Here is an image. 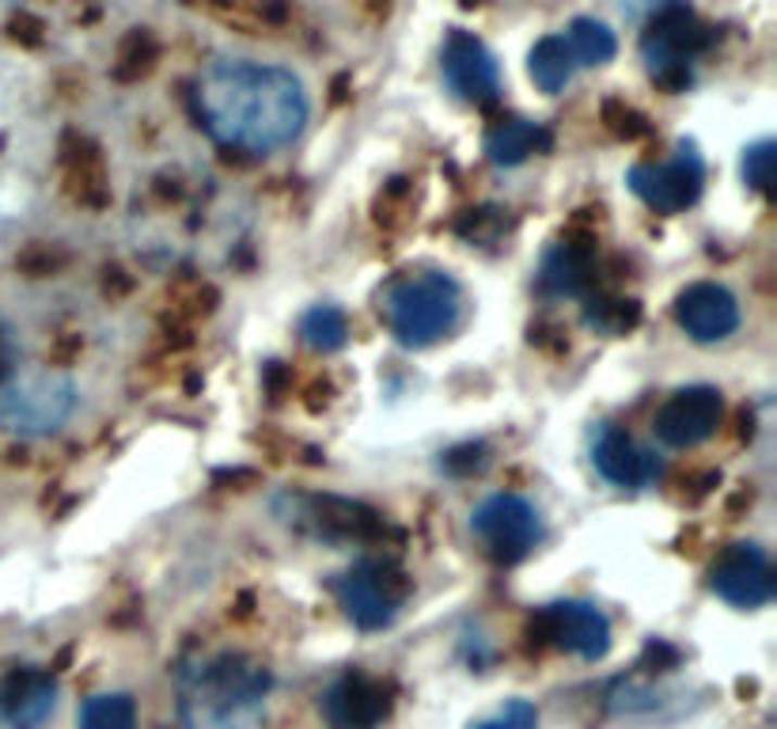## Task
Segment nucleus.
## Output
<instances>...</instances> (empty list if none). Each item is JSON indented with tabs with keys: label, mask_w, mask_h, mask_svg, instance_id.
Listing matches in <instances>:
<instances>
[{
	"label": "nucleus",
	"mask_w": 777,
	"mask_h": 729,
	"mask_svg": "<svg viewBox=\"0 0 777 729\" xmlns=\"http://www.w3.org/2000/svg\"><path fill=\"white\" fill-rule=\"evenodd\" d=\"M194 118L217 144L232 152H273L292 144L307 126V91L281 65L225 58L194 80Z\"/></svg>",
	"instance_id": "obj_1"
},
{
	"label": "nucleus",
	"mask_w": 777,
	"mask_h": 729,
	"mask_svg": "<svg viewBox=\"0 0 777 729\" xmlns=\"http://www.w3.org/2000/svg\"><path fill=\"white\" fill-rule=\"evenodd\" d=\"M273 673L247 654H217L182 673V729H247L258 718Z\"/></svg>",
	"instance_id": "obj_2"
},
{
	"label": "nucleus",
	"mask_w": 777,
	"mask_h": 729,
	"mask_svg": "<svg viewBox=\"0 0 777 729\" xmlns=\"http://www.w3.org/2000/svg\"><path fill=\"white\" fill-rule=\"evenodd\" d=\"M380 316L406 350H429L463 324V289L451 274H398L380 293Z\"/></svg>",
	"instance_id": "obj_3"
},
{
	"label": "nucleus",
	"mask_w": 777,
	"mask_h": 729,
	"mask_svg": "<svg viewBox=\"0 0 777 729\" xmlns=\"http://www.w3.org/2000/svg\"><path fill=\"white\" fill-rule=\"evenodd\" d=\"M710 27L698 23V15L683 4H667L652 15L649 30L641 38V53L645 65H649V76L667 91H683L690 84V68H695V58L710 46Z\"/></svg>",
	"instance_id": "obj_4"
},
{
	"label": "nucleus",
	"mask_w": 777,
	"mask_h": 729,
	"mask_svg": "<svg viewBox=\"0 0 777 729\" xmlns=\"http://www.w3.org/2000/svg\"><path fill=\"white\" fill-rule=\"evenodd\" d=\"M76 388L61 373H12L0 380V426L20 433H53L73 414Z\"/></svg>",
	"instance_id": "obj_5"
},
{
	"label": "nucleus",
	"mask_w": 777,
	"mask_h": 729,
	"mask_svg": "<svg viewBox=\"0 0 777 729\" xmlns=\"http://www.w3.org/2000/svg\"><path fill=\"white\" fill-rule=\"evenodd\" d=\"M337 604L360 631H383L395 624L398 608L410 596V578L387 558H365L337 578Z\"/></svg>",
	"instance_id": "obj_6"
},
{
	"label": "nucleus",
	"mask_w": 777,
	"mask_h": 729,
	"mask_svg": "<svg viewBox=\"0 0 777 729\" xmlns=\"http://www.w3.org/2000/svg\"><path fill=\"white\" fill-rule=\"evenodd\" d=\"M471 528L482 540L486 555L501 566H512L531 555L538 540H543V520L538 510L520 494H494L471 513Z\"/></svg>",
	"instance_id": "obj_7"
},
{
	"label": "nucleus",
	"mask_w": 777,
	"mask_h": 729,
	"mask_svg": "<svg viewBox=\"0 0 777 729\" xmlns=\"http://www.w3.org/2000/svg\"><path fill=\"white\" fill-rule=\"evenodd\" d=\"M531 642H550V646L565 650V654L581 657V662H603L611 650V624L596 604L584 601H558L546 604L527 627Z\"/></svg>",
	"instance_id": "obj_8"
},
{
	"label": "nucleus",
	"mask_w": 777,
	"mask_h": 729,
	"mask_svg": "<svg viewBox=\"0 0 777 729\" xmlns=\"http://www.w3.org/2000/svg\"><path fill=\"white\" fill-rule=\"evenodd\" d=\"M629 190L657 213H683L702 198L705 164L690 141L675 149V160L667 164H634L626 175Z\"/></svg>",
	"instance_id": "obj_9"
},
{
	"label": "nucleus",
	"mask_w": 777,
	"mask_h": 729,
	"mask_svg": "<svg viewBox=\"0 0 777 729\" xmlns=\"http://www.w3.org/2000/svg\"><path fill=\"white\" fill-rule=\"evenodd\" d=\"M292 502L289 517L296 525H304L311 536L319 540H375L383 536V517L375 510H368L365 502H353V498H337V494H300V498H284Z\"/></svg>",
	"instance_id": "obj_10"
},
{
	"label": "nucleus",
	"mask_w": 777,
	"mask_h": 729,
	"mask_svg": "<svg viewBox=\"0 0 777 729\" xmlns=\"http://www.w3.org/2000/svg\"><path fill=\"white\" fill-rule=\"evenodd\" d=\"M710 589L736 608H763L774 601V566L759 543H733L710 566Z\"/></svg>",
	"instance_id": "obj_11"
},
{
	"label": "nucleus",
	"mask_w": 777,
	"mask_h": 729,
	"mask_svg": "<svg viewBox=\"0 0 777 729\" xmlns=\"http://www.w3.org/2000/svg\"><path fill=\"white\" fill-rule=\"evenodd\" d=\"M721 418H725V399L710 384H695L667 399L657 411V437L667 449H695V444L710 441L717 433Z\"/></svg>",
	"instance_id": "obj_12"
},
{
	"label": "nucleus",
	"mask_w": 777,
	"mask_h": 729,
	"mask_svg": "<svg viewBox=\"0 0 777 729\" xmlns=\"http://www.w3.org/2000/svg\"><path fill=\"white\" fill-rule=\"evenodd\" d=\"M441 68L451 96L463 99V103L489 106L497 99V91H501V73H497L494 53L474 35H467V30H451L448 35L441 53Z\"/></svg>",
	"instance_id": "obj_13"
},
{
	"label": "nucleus",
	"mask_w": 777,
	"mask_h": 729,
	"mask_svg": "<svg viewBox=\"0 0 777 729\" xmlns=\"http://www.w3.org/2000/svg\"><path fill=\"white\" fill-rule=\"evenodd\" d=\"M675 324L695 342H725L740 327V301L717 281H698L675 301Z\"/></svg>",
	"instance_id": "obj_14"
},
{
	"label": "nucleus",
	"mask_w": 777,
	"mask_h": 729,
	"mask_svg": "<svg viewBox=\"0 0 777 729\" xmlns=\"http://www.w3.org/2000/svg\"><path fill=\"white\" fill-rule=\"evenodd\" d=\"M599 278V248L591 232H565L543 259L538 286L550 297H584Z\"/></svg>",
	"instance_id": "obj_15"
},
{
	"label": "nucleus",
	"mask_w": 777,
	"mask_h": 729,
	"mask_svg": "<svg viewBox=\"0 0 777 729\" xmlns=\"http://www.w3.org/2000/svg\"><path fill=\"white\" fill-rule=\"evenodd\" d=\"M591 460H596L599 475L614 487L637 490L660 479V460L619 426H599L596 441H591Z\"/></svg>",
	"instance_id": "obj_16"
},
{
	"label": "nucleus",
	"mask_w": 777,
	"mask_h": 729,
	"mask_svg": "<svg viewBox=\"0 0 777 729\" xmlns=\"http://www.w3.org/2000/svg\"><path fill=\"white\" fill-rule=\"evenodd\" d=\"M330 726L334 729H375L387 718L391 700L383 692V684H375L365 673H345L322 700Z\"/></svg>",
	"instance_id": "obj_17"
},
{
	"label": "nucleus",
	"mask_w": 777,
	"mask_h": 729,
	"mask_svg": "<svg viewBox=\"0 0 777 729\" xmlns=\"http://www.w3.org/2000/svg\"><path fill=\"white\" fill-rule=\"evenodd\" d=\"M58 707V684L42 669H12L0 680V718L15 729H38Z\"/></svg>",
	"instance_id": "obj_18"
},
{
	"label": "nucleus",
	"mask_w": 777,
	"mask_h": 729,
	"mask_svg": "<svg viewBox=\"0 0 777 729\" xmlns=\"http://www.w3.org/2000/svg\"><path fill=\"white\" fill-rule=\"evenodd\" d=\"M61 164H65V187L76 202L84 205H106L111 202V190H106V167L99 149L88 137L68 134L61 144Z\"/></svg>",
	"instance_id": "obj_19"
},
{
	"label": "nucleus",
	"mask_w": 777,
	"mask_h": 729,
	"mask_svg": "<svg viewBox=\"0 0 777 729\" xmlns=\"http://www.w3.org/2000/svg\"><path fill=\"white\" fill-rule=\"evenodd\" d=\"M543 149H550V134L527 118H501L486 134V156L497 167H517Z\"/></svg>",
	"instance_id": "obj_20"
},
{
	"label": "nucleus",
	"mask_w": 777,
	"mask_h": 729,
	"mask_svg": "<svg viewBox=\"0 0 777 729\" xmlns=\"http://www.w3.org/2000/svg\"><path fill=\"white\" fill-rule=\"evenodd\" d=\"M527 73L546 96H558L576 73V61H573V53H569L565 38L561 35L538 38L535 50H531V58H527Z\"/></svg>",
	"instance_id": "obj_21"
},
{
	"label": "nucleus",
	"mask_w": 777,
	"mask_h": 729,
	"mask_svg": "<svg viewBox=\"0 0 777 729\" xmlns=\"http://www.w3.org/2000/svg\"><path fill=\"white\" fill-rule=\"evenodd\" d=\"M584 324L596 335L607 339H622L641 324V304L634 297H611V293H596L584 304Z\"/></svg>",
	"instance_id": "obj_22"
},
{
	"label": "nucleus",
	"mask_w": 777,
	"mask_h": 729,
	"mask_svg": "<svg viewBox=\"0 0 777 729\" xmlns=\"http://www.w3.org/2000/svg\"><path fill=\"white\" fill-rule=\"evenodd\" d=\"M561 38H565L573 61L576 65H584V68L607 65V61L619 53V38H614V30L599 20H588V15H581V20L569 23V30Z\"/></svg>",
	"instance_id": "obj_23"
},
{
	"label": "nucleus",
	"mask_w": 777,
	"mask_h": 729,
	"mask_svg": "<svg viewBox=\"0 0 777 729\" xmlns=\"http://www.w3.org/2000/svg\"><path fill=\"white\" fill-rule=\"evenodd\" d=\"M300 339L307 350L315 354H334L349 342V324H345V312L334 304H315L311 312H304L300 319Z\"/></svg>",
	"instance_id": "obj_24"
},
{
	"label": "nucleus",
	"mask_w": 777,
	"mask_h": 729,
	"mask_svg": "<svg viewBox=\"0 0 777 729\" xmlns=\"http://www.w3.org/2000/svg\"><path fill=\"white\" fill-rule=\"evenodd\" d=\"M80 729H137V707L129 695H95L84 703Z\"/></svg>",
	"instance_id": "obj_25"
},
{
	"label": "nucleus",
	"mask_w": 777,
	"mask_h": 729,
	"mask_svg": "<svg viewBox=\"0 0 777 729\" xmlns=\"http://www.w3.org/2000/svg\"><path fill=\"white\" fill-rule=\"evenodd\" d=\"M156 58H160L156 38H152L149 30H133L118 50L114 76H118V80H141V76H149L152 68H156Z\"/></svg>",
	"instance_id": "obj_26"
},
{
	"label": "nucleus",
	"mask_w": 777,
	"mask_h": 729,
	"mask_svg": "<svg viewBox=\"0 0 777 729\" xmlns=\"http://www.w3.org/2000/svg\"><path fill=\"white\" fill-rule=\"evenodd\" d=\"M456 232L463 236L467 243L489 248V243L501 240V232H505V213L494 210V205H482V210H467L463 217H459Z\"/></svg>",
	"instance_id": "obj_27"
},
{
	"label": "nucleus",
	"mask_w": 777,
	"mask_h": 729,
	"mask_svg": "<svg viewBox=\"0 0 777 729\" xmlns=\"http://www.w3.org/2000/svg\"><path fill=\"white\" fill-rule=\"evenodd\" d=\"M777 175V144L774 141H755L743 152V183L759 194H770Z\"/></svg>",
	"instance_id": "obj_28"
},
{
	"label": "nucleus",
	"mask_w": 777,
	"mask_h": 729,
	"mask_svg": "<svg viewBox=\"0 0 777 729\" xmlns=\"http://www.w3.org/2000/svg\"><path fill=\"white\" fill-rule=\"evenodd\" d=\"M65 263H68V255L58 248V243H30V248L15 259V266H20L27 278H53Z\"/></svg>",
	"instance_id": "obj_29"
},
{
	"label": "nucleus",
	"mask_w": 777,
	"mask_h": 729,
	"mask_svg": "<svg viewBox=\"0 0 777 729\" xmlns=\"http://www.w3.org/2000/svg\"><path fill=\"white\" fill-rule=\"evenodd\" d=\"M603 122H607V129H611L614 137H626V141L649 134V122H645V114H637L634 106H626L622 99H607V103H603Z\"/></svg>",
	"instance_id": "obj_30"
},
{
	"label": "nucleus",
	"mask_w": 777,
	"mask_h": 729,
	"mask_svg": "<svg viewBox=\"0 0 777 729\" xmlns=\"http://www.w3.org/2000/svg\"><path fill=\"white\" fill-rule=\"evenodd\" d=\"M471 729H538V711L527 700H512L501 711H494L489 718L474 722Z\"/></svg>",
	"instance_id": "obj_31"
},
{
	"label": "nucleus",
	"mask_w": 777,
	"mask_h": 729,
	"mask_svg": "<svg viewBox=\"0 0 777 729\" xmlns=\"http://www.w3.org/2000/svg\"><path fill=\"white\" fill-rule=\"evenodd\" d=\"M441 467L448 475H471L479 467H486V444H459V449H448L441 460Z\"/></svg>",
	"instance_id": "obj_32"
},
{
	"label": "nucleus",
	"mask_w": 777,
	"mask_h": 729,
	"mask_svg": "<svg viewBox=\"0 0 777 729\" xmlns=\"http://www.w3.org/2000/svg\"><path fill=\"white\" fill-rule=\"evenodd\" d=\"M679 662H683V654L672 646V642H664V639H652L649 646H645V654H641V669H645V673L679 669Z\"/></svg>",
	"instance_id": "obj_33"
},
{
	"label": "nucleus",
	"mask_w": 777,
	"mask_h": 729,
	"mask_svg": "<svg viewBox=\"0 0 777 729\" xmlns=\"http://www.w3.org/2000/svg\"><path fill=\"white\" fill-rule=\"evenodd\" d=\"M8 30H12V38H15V42H23V46H42V38H46V35H42L46 23L38 20V15H30V12L12 15Z\"/></svg>",
	"instance_id": "obj_34"
},
{
	"label": "nucleus",
	"mask_w": 777,
	"mask_h": 729,
	"mask_svg": "<svg viewBox=\"0 0 777 729\" xmlns=\"http://www.w3.org/2000/svg\"><path fill=\"white\" fill-rule=\"evenodd\" d=\"M129 289H133L129 274L122 271V266H106V271H103V293L106 297H126Z\"/></svg>",
	"instance_id": "obj_35"
},
{
	"label": "nucleus",
	"mask_w": 777,
	"mask_h": 729,
	"mask_svg": "<svg viewBox=\"0 0 777 729\" xmlns=\"http://www.w3.org/2000/svg\"><path fill=\"white\" fill-rule=\"evenodd\" d=\"M262 380H266V388H269V395H284V380H289V368H284L281 362H269L266 365V376H262Z\"/></svg>",
	"instance_id": "obj_36"
},
{
	"label": "nucleus",
	"mask_w": 777,
	"mask_h": 729,
	"mask_svg": "<svg viewBox=\"0 0 777 729\" xmlns=\"http://www.w3.org/2000/svg\"><path fill=\"white\" fill-rule=\"evenodd\" d=\"M76 354H80V335H65V339L53 347V362H61V365H65L68 357H76Z\"/></svg>",
	"instance_id": "obj_37"
},
{
	"label": "nucleus",
	"mask_w": 777,
	"mask_h": 729,
	"mask_svg": "<svg viewBox=\"0 0 777 729\" xmlns=\"http://www.w3.org/2000/svg\"><path fill=\"white\" fill-rule=\"evenodd\" d=\"M12 373H15V350L12 342H8V335H0V380Z\"/></svg>",
	"instance_id": "obj_38"
},
{
	"label": "nucleus",
	"mask_w": 777,
	"mask_h": 729,
	"mask_svg": "<svg viewBox=\"0 0 777 729\" xmlns=\"http://www.w3.org/2000/svg\"><path fill=\"white\" fill-rule=\"evenodd\" d=\"M459 4H463V8H474V4H482V0H459Z\"/></svg>",
	"instance_id": "obj_39"
}]
</instances>
